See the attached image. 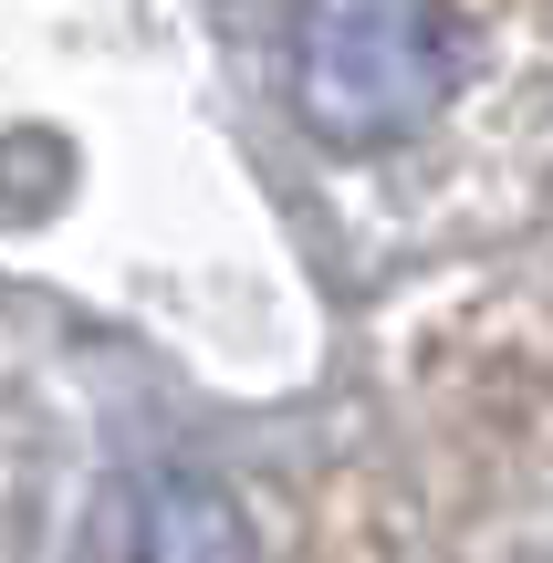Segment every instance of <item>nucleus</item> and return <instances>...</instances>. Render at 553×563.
Returning a JSON list of instances; mask_svg holds the SVG:
<instances>
[{
    "label": "nucleus",
    "instance_id": "2",
    "mask_svg": "<svg viewBox=\"0 0 553 563\" xmlns=\"http://www.w3.org/2000/svg\"><path fill=\"white\" fill-rule=\"evenodd\" d=\"M136 563H251V522L209 481H157L136 511Z\"/></svg>",
    "mask_w": 553,
    "mask_h": 563
},
{
    "label": "nucleus",
    "instance_id": "1",
    "mask_svg": "<svg viewBox=\"0 0 553 563\" xmlns=\"http://www.w3.org/2000/svg\"><path fill=\"white\" fill-rule=\"evenodd\" d=\"M292 95L345 146L429 125L439 95H450V21H439V0H303V21H292Z\"/></svg>",
    "mask_w": 553,
    "mask_h": 563
}]
</instances>
